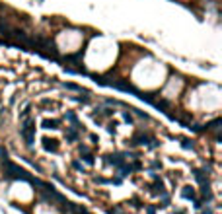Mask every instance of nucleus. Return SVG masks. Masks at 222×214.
<instances>
[{
	"label": "nucleus",
	"instance_id": "6e6552de",
	"mask_svg": "<svg viewBox=\"0 0 222 214\" xmlns=\"http://www.w3.org/2000/svg\"><path fill=\"white\" fill-rule=\"evenodd\" d=\"M201 214H213V210H210V208H207V210H201Z\"/></svg>",
	"mask_w": 222,
	"mask_h": 214
},
{
	"label": "nucleus",
	"instance_id": "1a4fd4ad",
	"mask_svg": "<svg viewBox=\"0 0 222 214\" xmlns=\"http://www.w3.org/2000/svg\"><path fill=\"white\" fill-rule=\"evenodd\" d=\"M176 214H185V212H183V210H177V212H176Z\"/></svg>",
	"mask_w": 222,
	"mask_h": 214
},
{
	"label": "nucleus",
	"instance_id": "20e7f679",
	"mask_svg": "<svg viewBox=\"0 0 222 214\" xmlns=\"http://www.w3.org/2000/svg\"><path fill=\"white\" fill-rule=\"evenodd\" d=\"M65 119L70 123V125H76V127H80V123H78V117H76V113H72V111H66L65 113Z\"/></svg>",
	"mask_w": 222,
	"mask_h": 214
},
{
	"label": "nucleus",
	"instance_id": "423d86ee",
	"mask_svg": "<svg viewBox=\"0 0 222 214\" xmlns=\"http://www.w3.org/2000/svg\"><path fill=\"white\" fill-rule=\"evenodd\" d=\"M72 168H74V169H78V171H84V165L78 162V160H72Z\"/></svg>",
	"mask_w": 222,
	"mask_h": 214
},
{
	"label": "nucleus",
	"instance_id": "39448f33",
	"mask_svg": "<svg viewBox=\"0 0 222 214\" xmlns=\"http://www.w3.org/2000/svg\"><path fill=\"white\" fill-rule=\"evenodd\" d=\"M179 140H181V146L183 148H187V150L193 148V140H189V138H179Z\"/></svg>",
	"mask_w": 222,
	"mask_h": 214
},
{
	"label": "nucleus",
	"instance_id": "0eeeda50",
	"mask_svg": "<svg viewBox=\"0 0 222 214\" xmlns=\"http://www.w3.org/2000/svg\"><path fill=\"white\" fill-rule=\"evenodd\" d=\"M146 212H148V214H154V212H156V208H154V206H148V208H146Z\"/></svg>",
	"mask_w": 222,
	"mask_h": 214
},
{
	"label": "nucleus",
	"instance_id": "f03ea898",
	"mask_svg": "<svg viewBox=\"0 0 222 214\" xmlns=\"http://www.w3.org/2000/svg\"><path fill=\"white\" fill-rule=\"evenodd\" d=\"M20 136L25 140L28 146L35 142V117L33 115H20Z\"/></svg>",
	"mask_w": 222,
	"mask_h": 214
},
{
	"label": "nucleus",
	"instance_id": "7ed1b4c3",
	"mask_svg": "<svg viewBox=\"0 0 222 214\" xmlns=\"http://www.w3.org/2000/svg\"><path fill=\"white\" fill-rule=\"evenodd\" d=\"M193 177H195V181H197L199 185H209V171H207V168H203V169L193 168Z\"/></svg>",
	"mask_w": 222,
	"mask_h": 214
},
{
	"label": "nucleus",
	"instance_id": "f257e3e1",
	"mask_svg": "<svg viewBox=\"0 0 222 214\" xmlns=\"http://www.w3.org/2000/svg\"><path fill=\"white\" fill-rule=\"evenodd\" d=\"M0 152H2V169H4V173H6V177H10V179H20V181H29L31 179V175L28 173V171L22 169L18 164H14L12 160L6 156L4 148H0Z\"/></svg>",
	"mask_w": 222,
	"mask_h": 214
}]
</instances>
